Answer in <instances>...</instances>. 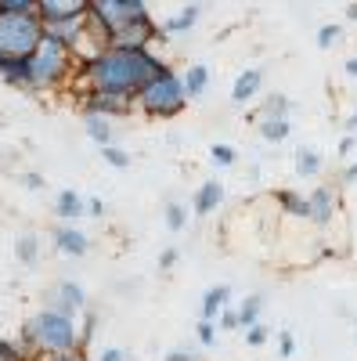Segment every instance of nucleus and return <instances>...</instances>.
<instances>
[{
    "instance_id": "nucleus-29",
    "label": "nucleus",
    "mask_w": 357,
    "mask_h": 361,
    "mask_svg": "<svg viewBox=\"0 0 357 361\" xmlns=\"http://www.w3.org/2000/svg\"><path fill=\"white\" fill-rule=\"evenodd\" d=\"M0 361H37V357H29L18 343H8V340H0Z\"/></svg>"
},
{
    "instance_id": "nucleus-27",
    "label": "nucleus",
    "mask_w": 357,
    "mask_h": 361,
    "mask_svg": "<svg viewBox=\"0 0 357 361\" xmlns=\"http://www.w3.org/2000/svg\"><path fill=\"white\" fill-rule=\"evenodd\" d=\"M210 159L217 163V166H234V159H238V152L231 145H224V141H217V145H210Z\"/></svg>"
},
{
    "instance_id": "nucleus-41",
    "label": "nucleus",
    "mask_w": 357,
    "mask_h": 361,
    "mask_svg": "<svg viewBox=\"0 0 357 361\" xmlns=\"http://www.w3.org/2000/svg\"><path fill=\"white\" fill-rule=\"evenodd\" d=\"M40 361H87V357L76 350V354H58V357H40Z\"/></svg>"
},
{
    "instance_id": "nucleus-35",
    "label": "nucleus",
    "mask_w": 357,
    "mask_h": 361,
    "mask_svg": "<svg viewBox=\"0 0 357 361\" xmlns=\"http://www.w3.org/2000/svg\"><path fill=\"white\" fill-rule=\"evenodd\" d=\"M87 214H91V217H105V202L98 195H91V199H87Z\"/></svg>"
},
{
    "instance_id": "nucleus-28",
    "label": "nucleus",
    "mask_w": 357,
    "mask_h": 361,
    "mask_svg": "<svg viewBox=\"0 0 357 361\" xmlns=\"http://www.w3.org/2000/svg\"><path fill=\"white\" fill-rule=\"evenodd\" d=\"M289 109H292V102H289L285 94H267V102H263V109H260V112H271V116H289Z\"/></svg>"
},
{
    "instance_id": "nucleus-39",
    "label": "nucleus",
    "mask_w": 357,
    "mask_h": 361,
    "mask_svg": "<svg viewBox=\"0 0 357 361\" xmlns=\"http://www.w3.org/2000/svg\"><path fill=\"white\" fill-rule=\"evenodd\" d=\"M353 145H357V137H353V134H343V141H339V156H353Z\"/></svg>"
},
{
    "instance_id": "nucleus-2",
    "label": "nucleus",
    "mask_w": 357,
    "mask_h": 361,
    "mask_svg": "<svg viewBox=\"0 0 357 361\" xmlns=\"http://www.w3.org/2000/svg\"><path fill=\"white\" fill-rule=\"evenodd\" d=\"M87 37H98V51L163 40L144 0H87Z\"/></svg>"
},
{
    "instance_id": "nucleus-9",
    "label": "nucleus",
    "mask_w": 357,
    "mask_h": 361,
    "mask_svg": "<svg viewBox=\"0 0 357 361\" xmlns=\"http://www.w3.org/2000/svg\"><path fill=\"white\" fill-rule=\"evenodd\" d=\"M260 90H263V69H256V66H253V69H242V73L234 76L231 102H234V105H249Z\"/></svg>"
},
{
    "instance_id": "nucleus-43",
    "label": "nucleus",
    "mask_w": 357,
    "mask_h": 361,
    "mask_svg": "<svg viewBox=\"0 0 357 361\" xmlns=\"http://www.w3.org/2000/svg\"><path fill=\"white\" fill-rule=\"evenodd\" d=\"M343 180H357V163H353V166H346V170H343Z\"/></svg>"
},
{
    "instance_id": "nucleus-32",
    "label": "nucleus",
    "mask_w": 357,
    "mask_h": 361,
    "mask_svg": "<svg viewBox=\"0 0 357 361\" xmlns=\"http://www.w3.org/2000/svg\"><path fill=\"white\" fill-rule=\"evenodd\" d=\"M94 325H98V314L87 311V314H83V333H80V343H83V347H87V340L94 336Z\"/></svg>"
},
{
    "instance_id": "nucleus-24",
    "label": "nucleus",
    "mask_w": 357,
    "mask_h": 361,
    "mask_svg": "<svg viewBox=\"0 0 357 361\" xmlns=\"http://www.w3.org/2000/svg\"><path fill=\"white\" fill-rule=\"evenodd\" d=\"M339 40H343V25H339V22H329V25H321V29H318V47H321V51L336 47Z\"/></svg>"
},
{
    "instance_id": "nucleus-33",
    "label": "nucleus",
    "mask_w": 357,
    "mask_h": 361,
    "mask_svg": "<svg viewBox=\"0 0 357 361\" xmlns=\"http://www.w3.org/2000/svg\"><path fill=\"white\" fill-rule=\"evenodd\" d=\"M292 350H296V340H292V333L285 329V333L278 336V354H282V357H292Z\"/></svg>"
},
{
    "instance_id": "nucleus-5",
    "label": "nucleus",
    "mask_w": 357,
    "mask_h": 361,
    "mask_svg": "<svg viewBox=\"0 0 357 361\" xmlns=\"http://www.w3.org/2000/svg\"><path fill=\"white\" fill-rule=\"evenodd\" d=\"M44 44V25L37 15L0 18V58H33Z\"/></svg>"
},
{
    "instance_id": "nucleus-16",
    "label": "nucleus",
    "mask_w": 357,
    "mask_h": 361,
    "mask_svg": "<svg viewBox=\"0 0 357 361\" xmlns=\"http://www.w3.org/2000/svg\"><path fill=\"white\" fill-rule=\"evenodd\" d=\"M263 307H267V296H263V293H249L242 304H238V329L256 325L260 314H263Z\"/></svg>"
},
{
    "instance_id": "nucleus-21",
    "label": "nucleus",
    "mask_w": 357,
    "mask_h": 361,
    "mask_svg": "<svg viewBox=\"0 0 357 361\" xmlns=\"http://www.w3.org/2000/svg\"><path fill=\"white\" fill-rule=\"evenodd\" d=\"M87 137H91L94 145H112V123L101 116H87Z\"/></svg>"
},
{
    "instance_id": "nucleus-6",
    "label": "nucleus",
    "mask_w": 357,
    "mask_h": 361,
    "mask_svg": "<svg viewBox=\"0 0 357 361\" xmlns=\"http://www.w3.org/2000/svg\"><path fill=\"white\" fill-rule=\"evenodd\" d=\"M76 66V54L65 51V47H58V44H40V51L29 58V90H51L58 87Z\"/></svg>"
},
{
    "instance_id": "nucleus-13",
    "label": "nucleus",
    "mask_w": 357,
    "mask_h": 361,
    "mask_svg": "<svg viewBox=\"0 0 357 361\" xmlns=\"http://www.w3.org/2000/svg\"><path fill=\"white\" fill-rule=\"evenodd\" d=\"M54 214L69 224V221H76V217L87 214V199L76 188H62V192H58V202H54Z\"/></svg>"
},
{
    "instance_id": "nucleus-22",
    "label": "nucleus",
    "mask_w": 357,
    "mask_h": 361,
    "mask_svg": "<svg viewBox=\"0 0 357 361\" xmlns=\"http://www.w3.org/2000/svg\"><path fill=\"white\" fill-rule=\"evenodd\" d=\"M15 257H18L22 264H37V257H40V238H37V235H18V238H15Z\"/></svg>"
},
{
    "instance_id": "nucleus-25",
    "label": "nucleus",
    "mask_w": 357,
    "mask_h": 361,
    "mask_svg": "<svg viewBox=\"0 0 357 361\" xmlns=\"http://www.w3.org/2000/svg\"><path fill=\"white\" fill-rule=\"evenodd\" d=\"M4 15H37V0H0V18Z\"/></svg>"
},
{
    "instance_id": "nucleus-45",
    "label": "nucleus",
    "mask_w": 357,
    "mask_h": 361,
    "mask_svg": "<svg viewBox=\"0 0 357 361\" xmlns=\"http://www.w3.org/2000/svg\"><path fill=\"white\" fill-rule=\"evenodd\" d=\"M346 127H350V130H357V109L350 112V119H346Z\"/></svg>"
},
{
    "instance_id": "nucleus-36",
    "label": "nucleus",
    "mask_w": 357,
    "mask_h": 361,
    "mask_svg": "<svg viewBox=\"0 0 357 361\" xmlns=\"http://www.w3.org/2000/svg\"><path fill=\"white\" fill-rule=\"evenodd\" d=\"M98 361H127V350H119V347H108L98 354Z\"/></svg>"
},
{
    "instance_id": "nucleus-30",
    "label": "nucleus",
    "mask_w": 357,
    "mask_h": 361,
    "mask_svg": "<svg viewBox=\"0 0 357 361\" xmlns=\"http://www.w3.org/2000/svg\"><path fill=\"white\" fill-rule=\"evenodd\" d=\"M195 336H199L202 347H213L217 343V322H199L195 325Z\"/></svg>"
},
{
    "instance_id": "nucleus-38",
    "label": "nucleus",
    "mask_w": 357,
    "mask_h": 361,
    "mask_svg": "<svg viewBox=\"0 0 357 361\" xmlns=\"http://www.w3.org/2000/svg\"><path fill=\"white\" fill-rule=\"evenodd\" d=\"M173 264H177V250L170 246V250H163V253H159V267H163V271H170Z\"/></svg>"
},
{
    "instance_id": "nucleus-12",
    "label": "nucleus",
    "mask_w": 357,
    "mask_h": 361,
    "mask_svg": "<svg viewBox=\"0 0 357 361\" xmlns=\"http://www.w3.org/2000/svg\"><path fill=\"white\" fill-rule=\"evenodd\" d=\"M220 202H224V185H220V180H202L195 199H192V209L199 217H210Z\"/></svg>"
},
{
    "instance_id": "nucleus-19",
    "label": "nucleus",
    "mask_w": 357,
    "mask_h": 361,
    "mask_svg": "<svg viewBox=\"0 0 357 361\" xmlns=\"http://www.w3.org/2000/svg\"><path fill=\"white\" fill-rule=\"evenodd\" d=\"M275 199H278V206L285 209V214H292V217H303V221H307V214H311V206H307V195H296L292 188H282V192H278Z\"/></svg>"
},
{
    "instance_id": "nucleus-14",
    "label": "nucleus",
    "mask_w": 357,
    "mask_h": 361,
    "mask_svg": "<svg viewBox=\"0 0 357 361\" xmlns=\"http://www.w3.org/2000/svg\"><path fill=\"white\" fill-rule=\"evenodd\" d=\"M227 300H231V289L227 286H210L202 293V322H217L220 311L227 307Z\"/></svg>"
},
{
    "instance_id": "nucleus-1",
    "label": "nucleus",
    "mask_w": 357,
    "mask_h": 361,
    "mask_svg": "<svg viewBox=\"0 0 357 361\" xmlns=\"http://www.w3.org/2000/svg\"><path fill=\"white\" fill-rule=\"evenodd\" d=\"M163 69V58H156L152 47H101L80 62L87 94L112 98L123 105H137V94Z\"/></svg>"
},
{
    "instance_id": "nucleus-26",
    "label": "nucleus",
    "mask_w": 357,
    "mask_h": 361,
    "mask_svg": "<svg viewBox=\"0 0 357 361\" xmlns=\"http://www.w3.org/2000/svg\"><path fill=\"white\" fill-rule=\"evenodd\" d=\"M101 159H105L112 170H127V166H130V156H127L119 145H105V148H101Z\"/></svg>"
},
{
    "instance_id": "nucleus-23",
    "label": "nucleus",
    "mask_w": 357,
    "mask_h": 361,
    "mask_svg": "<svg viewBox=\"0 0 357 361\" xmlns=\"http://www.w3.org/2000/svg\"><path fill=\"white\" fill-rule=\"evenodd\" d=\"M318 170H321V156L314 152V148H300V152H296V173L300 177H318Z\"/></svg>"
},
{
    "instance_id": "nucleus-40",
    "label": "nucleus",
    "mask_w": 357,
    "mask_h": 361,
    "mask_svg": "<svg viewBox=\"0 0 357 361\" xmlns=\"http://www.w3.org/2000/svg\"><path fill=\"white\" fill-rule=\"evenodd\" d=\"M163 361H195V357H192L188 350H170V354H166Z\"/></svg>"
},
{
    "instance_id": "nucleus-3",
    "label": "nucleus",
    "mask_w": 357,
    "mask_h": 361,
    "mask_svg": "<svg viewBox=\"0 0 357 361\" xmlns=\"http://www.w3.org/2000/svg\"><path fill=\"white\" fill-rule=\"evenodd\" d=\"M18 347L29 357L40 361V357H58V354H76L83 343H80V329H76L73 318L44 307V311H37L33 318L22 325Z\"/></svg>"
},
{
    "instance_id": "nucleus-37",
    "label": "nucleus",
    "mask_w": 357,
    "mask_h": 361,
    "mask_svg": "<svg viewBox=\"0 0 357 361\" xmlns=\"http://www.w3.org/2000/svg\"><path fill=\"white\" fill-rule=\"evenodd\" d=\"M22 185H25L29 192H40V188H44V177H40V173H25Z\"/></svg>"
},
{
    "instance_id": "nucleus-20",
    "label": "nucleus",
    "mask_w": 357,
    "mask_h": 361,
    "mask_svg": "<svg viewBox=\"0 0 357 361\" xmlns=\"http://www.w3.org/2000/svg\"><path fill=\"white\" fill-rule=\"evenodd\" d=\"M188 217H192L188 206H184V202H173V199H170L166 209H163V221H166V228H170L173 235H181V231L188 228Z\"/></svg>"
},
{
    "instance_id": "nucleus-4",
    "label": "nucleus",
    "mask_w": 357,
    "mask_h": 361,
    "mask_svg": "<svg viewBox=\"0 0 357 361\" xmlns=\"http://www.w3.org/2000/svg\"><path fill=\"white\" fill-rule=\"evenodd\" d=\"M137 105H141L144 116H152V119H177L188 109V94H184L181 76L166 66L159 76L148 80V87L137 94Z\"/></svg>"
},
{
    "instance_id": "nucleus-34",
    "label": "nucleus",
    "mask_w": 357,
    "mask_h": 361,
    "mask_svg": "<svg viewBox=\"0 0 357 361\" xmlns=\"http://www.w3.org/2000/svg\"><path fill=\"white\" fill-rule=\"evenodd\" d=\"M217 322H220V329H238V311H231V307H224Z\"/></svg>"
},
{
    "instance_id": "nucleus-18",
    "label": "nucleus",
    "mask_w": 357,
    "mask_h": 361,
    "mask_svg": "<svg viewBox=\"0 0 357 361\" xmlns=\"http://www.w3.org/2000/svg\"><path fill=\"white\" fill-rule=\"evenodd\" d=\"M289 130H292L289 116H271V112H260V134H263L267 141H285V137H289Z\"/></svg>"
},
{
    "instance_id": "nucleus-15",
    "label": "nucleus",
    "mask_w": 357,
    "mask_h": 361,
    "mask_svg": "<svg viewBox=\"0 0 357 361\" xmlns=\"http://www.w3.org/2000/svg\"><path fill=\"white\" fill-rule=\"evenodd\" d=\"M199 15H202V4H188L181 15H173L170 22H163V25H159V37H163V40H170L173 33H188V29L199 22Z\"/></svg>"
},
{
    "instance_id": "nucleus-42",
    "label": "nucleus",
    "mask_w": 357,
    "mask_h": 361,
    "mask_svg": "<svg viewBox=\"0 0 357 361\" xmlns=\"http://www.w3.org/2000/svg\"><path fill=\"white\" fill-rule=\"evenodd\" d=\"M343 73L357 80V58H346V62H343Z\"/></svg>"
},
{
    "instance_id": "nucleus-8",
    "label": "nucleus",
    "mask_w": 357,
    "mask_h": 361,
    "mask_svg": "<svg viewBox=\"0 0 357 361\" xmlns=\"http://www.w3.org/2000/svg\"><path fill=\"white\" fill-rule=\"evenodd\" d=\"M47 307L76 322V314L87 311V289H83L80 282H62V286L51 293V304H47Z\"/></svg>"
},
{
    "instance_id": "nucleus-17",
    "label": "nucleus",
    "mask_w": 357,
    "mask_h": 361,
    "mask_svg": "<svg viewBox=\"0 0 357 361\" xmlns=\"http://www.w3.org/2000/svg\"><path fill=\"white\" fill-rule=\"evenodd\" d=\"M181 83H184V94L188 98L206 94V87H210V66H188L181 73Z\"/></svg>"
},
{
    "instance_id": "nucleus-10",
    "label": "nucleus",
    "mask_w": 357,
    "mask_h": 361,
    "mask_svg": "<svg viewBox=\"0 0 357 361\" xmlns=\"http://www.w3.org/2000/svg\"><path fill=\"white\" fill-rule=\"evenodd\" d=\"M307 206H311L307 221H314V224H329V221L336 217V192L321 185V188H314V192L307 195Z\"/></svg>"
},
{
    "instance_id": "nucleus-11",
    "label": "nucleus",
    "mask_w": 357,
    "mask_h": 361,
    "mask_svg": "<svg viewBox=\"0 0 357 361\" xmlns=\"http://www.w3.org/2000/svg\"><path fill=\"white\" fill-rule=\"evenodd\" d=\"M54 246L62 250L65 257H83L87 250H91V238H87L80 228H73V224H62V228H54Z\"/></svg>"
},
{
    "instance_id": "nucleus-31",
    "label": "nucleus",
    "mask_w": 357,
    "mask_h": 361,
    "mask_svg": "<svg viewBox=\"0 0 357 361\" xmlns=\"http://www.w3.org/2000/svg\"><path fill=\"white\" fill-rule=\"evenodd\" d=\"M246 343H249V347H263V343H267V325H263V322H256V325L246 329Z\"/></svg>"
},
{
    "instance_id": "nucleus-44",
    "label": "nucleus",
    "mask_w": 357,
    "mask_h": 361,
    "mask_svg": "<svg viewBox=\"0 0 357 361\" xmlns=\"http://www.w3.org/2000/svg\"><path fill=\"white\" fill-rule=\"evenodd\" d=\"M346 18H350V22H357V4H346Z\"/></svg>"
},
{
    "instance_id": "nucleus-7",
    "label": "nucleus",
    "mask_w": 357,
    "mask_h": 361,
    "mask_svg": "<svg viewBox=\"0 0 357 361\" xmlns=\"http://www.w3.org/2000/svg\"><path fill=\"white\" fill-rule=\"evenodd\" d=\"M37 18L44 29H65L87 22V0H37Z\"/></svg>"
}]
</instances>
